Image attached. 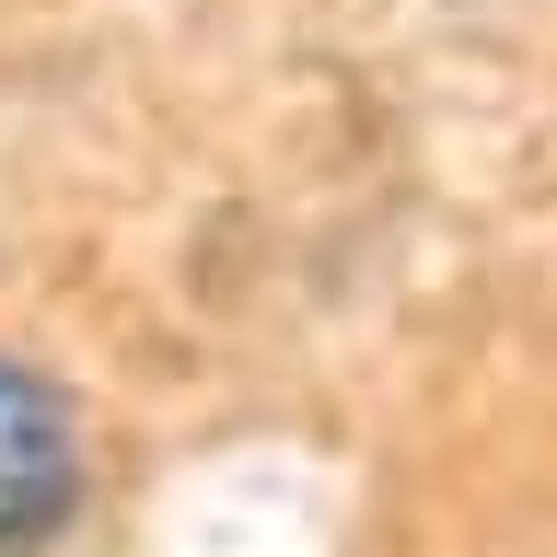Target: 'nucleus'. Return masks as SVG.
Returning a JSON list of instances; mask_svg holds the SVG:
<instances>
[{
	"mask_svg": "<svg viewBox=\"0 0 557 557\" xmlns=\"http://www.w3.org/2000/svg\"><path fill=\"white\" fill-rule=\"evenodd\" d=\"M82 487H94V453H82L70 383L47 360H24V348H0V557L59 546Z\"/></svg>",
	"mask_w": 557,
	"mask_h": 557,
	"instance_id": "1",
	"label": "nucleus"
}]
</instances>
